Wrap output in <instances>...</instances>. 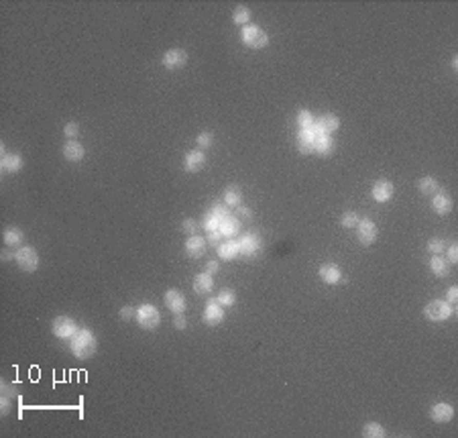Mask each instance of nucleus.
I'll use <instances>...</instances> for the list:
<instances>
[{
    "instance_id": "7ed1b4c3",
    "label": "nucleus",
    "mask_w": 458,
    "mask_h": 438,
    "mask_svg": "<svg viewBox=\"0 0 458 438\" xmlns=\"http://www.w3.org/2000/svg\"><path fill=\"white\" fill-rule=\"evenodd\" d=\"M137 322L139 326L145 330H155L161 324V314L153 304H143L137 310Z\"/></svg>"
},
{
    "instance_id": "4be33fe9",
    "label": "nucleus",
    "mask_w": 458,
    "mask_h": 438,
    "mask_svg": "<svg viewBox=\"0 0 458 438\" xmlns=\"http://www.w3.org/2000/svg\"><path fill=\"white\" fill-rule=\"evenodd\" d=\"M220 232H222V236H234V234H238L240 232V220L236 218V216H226V218L220 220Z\"/></svg>"
},
{
    "instance_id": "412c9836",
    "label": "nucleus",
    "mask_w": 458,
    "mask_h": 438,
    "mask_svg": "<svg viewBox=\"0 0 458 438\" xmlns=\"http://www.w3.org/2000/svg\"><path fill=\"white\" fill-rule=\"evenodd\" d=\"M212 287H214L212 275H210V273H198V275H196V279H194V289H196L198 294L206 296V294H210V291H212Z\"/></svg>"
},
{
    "instance_id": "8fccbe9b",
    "label": "nucleus",
    "mask_w": 458,
    "mask_h": 438,
    "mask_svg": "<svg viewBox=\"0 0 458 438\" xmlns=\"http://www.w3.org/2000/svg\"><path fill=\"white\" fill-rule=\"evenodd\" d=\"M10 259H14V255L10 251H2V261H10Z\"/></svg>"
},
{
    "instance_id": "0eeeda50",
    "label": "nucleus",
    "mask_w": 458,
    "mask_h": 438,
    "mask_svg": "<svg viewBox=\"0 0 458 438\" xmlns=\"http://www.w3.org/2000/svg\"><path fill=\"white\" fill-rule=\"evenodd\" d=\"M393 194H395V188L389 179H377L373 190H371V196L377 202H389L393 198Z\"/></svg>"
},
{
    "instance_id": "423d86ee",
    "label": "nucleus",
    "mask_w": 458,
    "mask_h": 438,
    "mask_svg": "<svg viewBox=\"0 0 458 438\" xmlns=\"http://www.w3.org/2000/svg\"><path fill=\"white\" fill-rule=\"evenodd\" d=\"M356 230H358V241H360V245L369 247V245H373V243L377 241L379 230H377V224H375L371 218H360V220H358Z\"/></svg>"
},
{
    "instance_id": "58836bf2",
    "label": "nucleus",
    "mask_w": 458,
    "mask_h": 438,
    "mask_svg": "<svg viewBox=\"0 0 458 438\" xmlns=\"http://www.w3.org/2000/svg\"><path fill=\"white\" fill-rule=\"evenodd\" d=\"M212 143H214V141H212V135H210V133H200V135H198V145H200L202 149H208Z\"/></svg>"
},
{
    "instance_id": "20e7f679",
    "label": "nucleus",
    "mask_w": 458,
    "mask_h": 438,
    "mask_svg": "<svg viewBox=\"0 0 458 438\" xmlns=\"http://www.w3.org/2000/svg\"><path fill=\"white\" fill-rule=\"evenodd\" d=\"M450 314H452V306L444 300H434L424 308V316L432 322H444L450 318Z\"/></svg>"
},
{
    "instance_id": "e433bc0d",
    "label": "nucleus",
    "mask_w": 458,
    "mask_h": 438,
    "mask_svg": "<svg viewBox=\"0 0 458 438\" xmlns=\"http://www.w3.org/2000/svg\"><path fill=\"white\" fill-rule=\"evenodd\" d=\"M181 228H183V232H185V234H189V236L198 234V222H196L194 218L183 220V226H181Z\"/></svg>"
},
{
    "instance_id": "bb28decb",
    "label": "nucleus",
    "mask_w": 458,
    "mask_h": 438,
    "mask_svg": "<svg viewBox=\"0 0 458 438\" xmlns=\"http://www.w3.org/2000/svg\"><path fill=\"white\" fill-rule=\"evenodd\" d=\"M430 267H432L434 275H438V277H446L448 275V261L442 255H434L430 259Z\"/></svg>"
},
{
    "instance_id": "a18cd8bd",
    "label": "nucleus",
    "mask_w": 458,
    "mask_h": 438,
    "mask_svg": "<svg viewBox=\"0 0 458 438\" xmlns=\"http://www.w3.org/2000/svg\"><path fill=\"white\" fill-rule=\"evenodd\" d=\"M446 298H448V300H446L448 304H454V302H456V300H458V287H456V285H452V287L448 289V296H446Z\"/></svg>"
},
{
    "instance_id": "ea45409f",
    "label": "nucleus",
    "mask_w": 458,
    "mask_h": 438,
    "mask_svg": "<svg viewBox=\"0 0 458 438\" xmlns=\"http://www.w3.org/2000/svg\"><path fill=\"white\" fill-rule=\"evenodd\" d=\"M234 216H236L238 220H249L251 216H253V210L240 204V206H236V214H234Z\"/></svg>"
},
{
    "instance_id": "c85d7f7f",
    "label": "nucleus",
    "mask_w": 458,
    "mask_h": 438,
    "mask_svg": "<svg viewBox=\"0 0 458 438\" xmlns=\"http://www.w3.org/2000/svg\"><path fill=\"white\" fill-rule=\"evenodd\" d=\"M385 434H387L385 428H383L381 424H377V422H369V424H365V428H362V436H367V438H383Z\"/></svg>"
},
{
    "instance_id": "6e6552de",
    "label": "nucleus",
    "mask_w": 458,
    "mask_h": 438,
    "mask_svg": "<svg viewBox=\"0 0 458 438\" xmlns=\"http://www.w3.org/2000/svg\"><path fill=\"white\" fill-rule=\"evenodd\" d=\"M51 328H53V334L58 338H71L75 334V322L69 316H58L53 320V326Z\"/></svg>"
},
{
    "instance_id": "79ce46f5",
    "label": "nucleus",
    "mask_w": 458,
    "mask_h": 438,
    "mask_svg": "<svg viewBox=\"0 0 458 438\" xmlns=\"http://www.w3.org/2000/svg\"><path fill=\"white\" fill-rule=\"evenodd\" d=\"M220 239H222L220 228H218V230H210V232H208V241H210L212 245H220Z\"/></svg>"
},
{
    "instance_id": "39448f33",
    "label": "nucleus",
    "mask_w": 458,
    "mask_h": 438,
    "mask_svg": "<svg viewBox=\"0 0 458 438\" xmlns=\"http://www.w3.org/2000/svg\"><path fill=\"white\" fill-rule=\"evenodd\" d=\"M14 261L18 263V267L23 271H37L39 267V253L33 249V247H23L14 253Z\"/></svg>"
},
{
    "instance_id": "393cba45",
    "label": "nucleus",
    "mask_w": 458,
    "mask_h": 438,
    "mask_svg": "<svg viewBox=\"0 0 458 438\" xmlns=\"http://www.w3.org/2000/svg\"><path fill=\"white\" fill-rule=\"evenodd\" d=\"M240 202H242V192H240V188L238 186H228L226 188V192H224V204L226 206H240Z\"/></svg>"
},
{
    "instance_id": "9b49d317",
    "label": "nucleus",
    "mask_w": 458,
    "mask_h": 438,
    "mask_svg": "<svg viewBox=\"0 0 458 438\" xmlns=\"http://www.w3.org/2000/svg\"><path fill=\"white\" fill-rule=\"evenodd\" d=\"M430 416H432L434 422H438V424H446V422L452 420V416H454V408H452L450 404H446V402H440V404H436V406L430 410Z\"/></svg>"
},
{
    "instance_id": "9d476101",
    "label": "nucleus",
    "mask_w": 458,
    "mask_h": 438,
    "mask_svg": "<svg viewBox=\"0 0 458 438\" xmlns=\"http://www.w3.org/2000/svg\"><path fill=\"white\" fill-rule=\"evenodd\" d=\"M224 320V310H222V306L216 302V300H210L208 304H206V310H204V322L208 324V326H216V324H220Z\"/></svg>"
},
{
    "instance_id": "7c9ffc66",
    "label": "nucleus",
    "mask_w": 458,
    "mask_h": 438,
    "mask_svg": "<svg viewBox=\"0 0 458 438\" xmlns=\"http://www.w3.org/2000/svg\"><path fill=\"white\" fill-rule=\"evenodd\" d=\"M297 124H299V131H308V129H312V124H314V116H312V112H310V110H301V112L297 114Z\"/></svg>"
},
{
    "instance_id": "5701e85b",
    "label": "nucleus",
    "mask_w": 458,
    "mask_h": 438,
    "mask_svg": "<svg viewBox=\"0 0 458 438\" xmlns=\"http://www.w3.org/2000/svg\"><path fill=\"white\" fill-rule=\"evenodd\" d=\"M314 133L308 129V131H299V137H297V147L301 153H312L314 151Z\"/></svg>"
},
{
    "instance_id": "f257e3e1",
    "label": "nucleus",
    "mask_w": 458,
    "mask_h": 438,
    "mask_svg": "<svg viewBox=\"0 0 458 438\" xmlns=\"http://www.w3.org/2000/svg\"><path fill=\"white\" fill-rule=\"evenodd\" d=\"M69 340H71V342H69L71 353H73L80 361H86V359H90V357L96 353L98 342H96V336L92 334V330H80V332H75Z\"/></svg>"
},
{
    "instance_id": "aec40b11",
    "label": "nucleus",
    "mask_w": 458,
    "mask_h": 438,
    "mask_svg": "<svg viewBox=\"0 0 458 438\" xmlns=\"http://www.w3.org/2000/svg\"><path fill=\"white\" fill-rule=\"evenodd\" d=\"M240 255V249H238V241H226L222 245H218V257L230 261V259H236Z\"/></svg>"
},
{
    "instance_id": "ddd939ff",
    "label": "nucleus",
    "mask_w": 458,
    "mask_h": 438,
    "mask_svg": "<svg viewBox=\"0 0 458 438\" xmlns=\"http://www.w3.org/2000/svg\"><path fill=\"white\" fill-rule=\"evenodd\" d=\"M187 63V53L183 49H169L167 53L163 55V65L167 69H179Z\"/></svg>"
},
{
    "instance_id": "c9c22d12",
    "label": "nucleus",
    "mask_w": 458,
    "mask_h": 438,
    "mask_svg": "<svg viewBox=\"0 0 458 438\" xmlns=\"http://www.w3.org/2000/svg\"><path fill=\"white\" fill-rule=\"evenodd\" d=\"M358 214L356 212H346L342 216V226L344 228H354L356 224H358Z\"/></svg>"
},
{
    "instance_id": "4c0bfd02",
    "label": "nucleus",
    "mask_w": 458,
    "mask_h": 438,
    "mask_svg": "<svg viewBox=\"0 0 458 438\" xmlns=\"http://www.w3.org/2000/svg\"><path fill=\"white\" fill-rule=\"evenodd\" d=\"M63 133H65L67 139H75V137L80 135V126H78V122H67V124L63 126Z\"/></svg>"
},
{
    "instance_id": "f03ea898",
    "label": "nucleus",
    "mask_w": 458,
    "mask_h": 438,
    "mask_svg": "<svg viewBox=\"0 0 458 438\" xmlns=\"http://www.w3.org/2000/svg\"><path fill=\"white\" fill-rule=\"evenodd\" d=\"M242 43L251 49H263L269 45V35L255 25H246L242 27Z\"/></svg>"
},
{
    "instance_id": "72a5a7b5",
    "label": "nucleus",
    "mask_w": 458,
    "mask_h": 438,
    "mask_svg": "<svg viewBox=\"0 0 458 438\" xmlns=\"http://www.w3.org/2000/svg\"><path fill=\"white\" fill-rule=\"evenodd\" d=\"M202 226H204L208 232H210V230H218V228H220V218H216V216L210 212V214H206V218L202 220Z\"/></svg>"
},
{
    "instance_id": "c756f323",
    "label": "nucleus",
    "mask_w": 458,
    "mask_h": 438,
    "mask_svg": "<svg viewBox=\"0 0 458 438\" xmlns=\"http://www.w3.org/2000/svg\"><path fill=\"white\" fill-rule=\"evenodd\" d=\"M249 19H251V10H249L246 6H236V8H234L232 21H234L236 25H246V23H249Z\"/></svg>"
},
{
    "instance_id": "473e14b6",
    "label": "nucleus",
    "mask_w": 458,
    "mask_h": 438,
    "mask_svg": "<svg viewBox=\"0 0 458 438\" xmlns=\"http://www.w3.org/2000/svg\"><path fill=\"white\" fill-rule=\"evenodd\" d=\"M428 251L434 253V255H440V253L446 251V243H444L442 239H432V241L428 243Z\"/></svg>"
},
{
    "instance_id": "f3484780",
    "label": "nucleus",
    "mask_w": 458,
    "mask_h": 438,
    "mask_svg": "<svg viewBox=\"0 0 458 438\" xmlns=\"http://www.w3.org/2000/svg\"><path fill=\"white\" fill-rule=\"evenodd\" d=\"M320 279H322L324 283H338V281L342 279V271H340V267L334 265V263H324V265L320 267Z\"/></svg>"
},
{
    "instance_id": "de8ad7c7",
    "label": "nucleus",
    "mask_w": 458,
    "mask_h": 438,
    "mask_svg": "<svg viewBox=\"0 0 458 438\" xmlns=\"http://www.w3.org/2000/svg\"><path fill=\"white\" fill-rule=\"evenodd\" d=\"M2 393H4L6 397H12V395H16V389H14V385L2 384Z\"/></svg>"
},
{
    "instance_id": "09e8293b",
    "label": "nucleus",
    "mask_w": 458,
    "mask_h": 438,
    "mask_svg": "<svg viewBox=\"0 0 458 438\" xmlns=\"http://www.w3.org/2000/svg\"><path fill=\"white\" fill-rule=\"evenodd\" d=\"M218 271V261H208L206 263V273H216Z\"/></svg>"
},
{
    "instance_id": "1a4fd4ad",
    "label": "nucleus",
    "mask_w": 458,
    "mask_h": 438,
    "mask_svg": "<svg viewBox=\"0 0 458 438\" xmlns=\"http://www.w3.org/2000/svg\"><path fill=\"white\" fill-rule=\"evenodd\" d=\"M259 247H261V236H259L257 232H246V234L240 236V241H238V249H240V253L246 255V257H253V255L259 251Z\"/></svg>"
},
{
    "instance_id": "37998d69",
    "label": "nucleus",
    "mask_w": 458,
    "mask_h": 438,
    "mask_svg": "<svg viewBox=\"0 0 458 438\" xmlns=\"http://www.w3.org/2000/svg\"><path fill=\"white\" fill-rule=\"evenodd\" d=\"M173 326L177 330H183L187 326V322H185V318H183V314H175V320H173Z\"/></svg>"
},
{
    "instance_id": "c03bdc74",
    "label": "nucleus",
    "mask_w": 458,
    "mask_h": 438,
    "mask_svg": "<svg viewBox=\"0 0 458 438\" xmlns=\"http://www.w3.org/2000/svg\"><path fill=\"white\" fill-rule=\"evenodd\" d=\"M135 314H137V312H135L130 306H124V308L120 310V318H122V320H130Z\"/></svg>"
},
{
    "instance_id": "3c124183",
    "label": "nucleus",
    "mask_w": 458,
    "mask_h": 438,
    "mask_svg": "<svg viewBox=\"0 0 458 438\" xmlns=\"http://www.w3.org/2000/svg\"><path fill=\"white\" fill-rule=\"evenodd\" d=\"M452 67H454V69L458 67V57H454V59H452Z\"/></svg>"
},
{
    "instance_id": "a19ab883",
    "label": "nucleus",
    "mask_w": 458,
    "mask_h": 438,
    "mask_svg": "<svg viewBox=\"0 0 458 438\" xmlns=\"http://www.w3.org/2000/svg\"><path fill=\"white\" fill-rule=\"evenodd\" d=\"M446 253H448V263H452V265H454V263L458 261V247L452 243V245L448 247V251H446Z\"/></svg>"
},
{
    "instance_id": "f704fd0d",
    "label": "nucleus",
    "mask_w": 458,
    "mask_h": 438,
    "mask_svg": "<svg viewBox=\"0 0 458 438\" xmlns=\"http://www.w3.org/2000/svg\"><path fill=\"white\" fill-rule=\"evenodd\" d=\"M212 214H214V216H216V218H226V216H228L230 212H228V206H226V204H224V202H216V204H214V208H212Z\"/></svg>"
},
{
    "instance_id": "49530a36",
    "label": "nucleus",
    "mask_w": 458,
    "mask_h": 438,
    "mask_svg": "<svg viewBox=\"0 0 458 438\" xmlns=\"http://www.w3.org/2000/svg\"><path fill=\"white\" fill-rule=\"evenodd\" d=\"M0 408H2V416H8V412H10V397L2 395V404H0Z\"/></svg>"
},
{
    "instance_id": "4468645a",
    "label": "nucleus",
    "mask_w": 458,
    "mask_h": 438,
    "mask_svg": "<svg viewBox=\"0 0 458 438\" xmlns=\"http://www.w3.org/2000/svg\"><path fill=\"white\" fill-rule=\"evenodd\" d=\"M63 155H65V159L67 161H82L84 157H86V149H84V145L82 143H78V141H65V145H63Z\"/></svg>"
},
{
    "instance_id": "dca6fc26",
    "label": "nucleus",
    "mask_w": 458,
    "mask_h": 438,
    "mask_svg": "<svg viewBox=\"0 0 458 438\" xmlns=\"http://www.w3.org/2000/svg\"><path fill=\"white\" fill-rule=\"evenodd\" d=\"M185 251H187V255H189L192 259H200V257L204 255V251H206V241H204L202 236L194 234V236H189V239L185 241Z\"/></svg>"
},
{
    "instance_id": "cd10ccee",
    "label": "nucleus",
    "mask_w": 458,
    "mask_h": 438,
    "mask_svg": "<svg viewBox=\"0 0 458 438\" xmlns=\"http://www.w3.org/2000/svg\"><path fill=\"white\" fill-rule=\"evenodd\" d=\"M417 188H419V192H422V194L432 196V194H436V192H438L440 184H438V179H436V177H430V175H428V177H422V179H419Z\"/></svg>"
},
{
    "instance_id": "a211bd4d",
    "label": "nucleus",
    "mask_w": 458,
    "mask_h": 438,
    "mask_svg": "<svg viewBox=\"0 0 458 438\" xmlns=\"http://www.w3.org/2000/svg\"><path fill=\"white\" fill-rule=\"evenodd\" d=\"M332 149H334V141H332L330 135H318V137L314 139V151H316L318 155H322V157H330Z\"/></svg>"
},
{
    "instance_id": "a878e982",
    "label": "nucleus",
    "mask_w": 458,
    "mask_h": 438,
    "mask_svg": "<svg viewBox=\"0 0 458 438\" xmlns=\"http://www.w3.org/2000/svg\"><path fill=\"white\" fill-rule=\"evenodd\" d=\"M2 239H4V243L8 245V247H16V245H21L23 243V230L21 228H16V226H10V228H6L4 230V234H2Z\"/></svg>"
},
{
    "instance_id": "f8f14e48",
    "label": "nucleus",
    "mask_w": 458,
    "mask_h": 438,
    "mask_svg": "<svg viewBox=\"0 0 458 438\" xmlns=\"http://www.w3.org/2000/svg\"><path fill=\"white\" fill-rule=\"evenodd\" d=\"M165 306L171 310L173 314H183L185 310V298L179 289H167L165 291Z\"/></svg>"
},
{
    "instance_id": "2f4dec72",
    "label": "nucleus",
    "mask_w": 458,
    "mask_h": 438,
    "mask_svg": "<svg viewBox=\"0 0 458 438\" xmlns=\"http://www.w3.org/2000/svg\"><path fill=\"white\" fill-rule=\"evenodd\" d=\"M216 302H218L220 306H234V302H236V296H234V291H230V289H222V291L218 294Z\"/></svg>"
},
{
    "instance_id": "2eb2a0df",
    "label": "nucleus",
    "mask_w": 458,
    "mask_h": 438,
    "mask_svg": "<svg viewBox=\"0 0 458 438\" xmlns=\"http://www.w3.org/2000/svg\"><path fill=\"white\" fill-rule=\"evenodd\" d=\"M432 208H434L436 214L446 216L452 210V198L448 194H444V192H436L434 194V200H432Z\"/></svg>"
},
{
    "instance_id": "b1692460",
    "label": "nucleus",
    "mask_w": 458,
    "mask_h": 438,
    "mask_svg": "<svg viewBox=\"0 0 458 438\" xmlns=\"http://www.w3.org/2000/svg\"><path fill=\"white\" fill-rule=\"evenodd\" d=\"M0 165H2L4 171H10V173H12V171H18V169L23 167V157H21L18 153H8V155L2 157Z\"/></svg>"
},
{
    "instance_id": "6ab92c4d",
    "label": "nucleus",
    "mask_w": 458,
    "mask_h": 438,
    "mask_svg": "<svg viewBox=\"0 0 458 438\" xmlns=\"http://www.w3.org/2000/svg\"><path fill=\"white\" fill-rule=\"evenodd\" d=\"M204 163H206V155H204L202 151H198V149H194V151H189V153L185 155V169H187L189 173L202 169Z\"/></svg>"
}]
</instances>
